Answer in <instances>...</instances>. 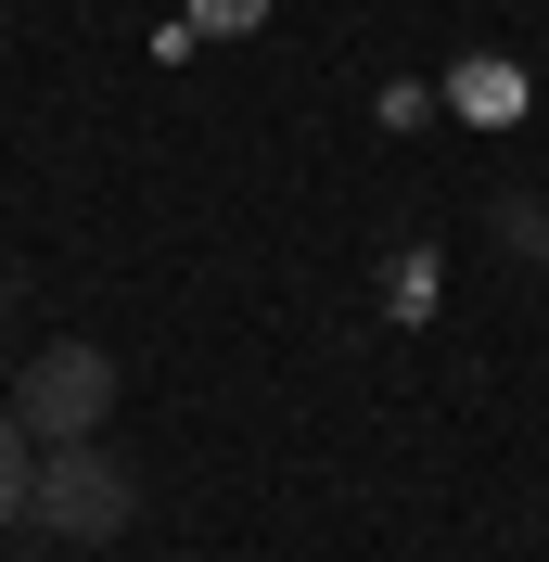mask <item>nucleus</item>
<instances>
[{"label":"nucleus","instance_id":"4","mask_svg":"<svg viewBox=\"0 0 549 562\" xmlns=\"http://www.w3.org/2000/svg\"><path fill=\"white\" fill-rule=\"evenodd\" d=\"M192 26H205V38H256V26H269V0H192Z\"/></svg>","mask_w":549,"mask_h":562},{"label":"nucleus","instance_id":"6","mask_svg":"<svg viewBox=\"0 0 549 562\" xmlns=\"http://www.w3.org/2000/svg\"><path fill=\"white\" fill-rule=\"evenodd\" d=\"M0 307H13V256H0Z\"/></svg>","mask_w":549,"mask_h":562},{"label":"nucleus","instance_id":"5","mask_svg":"<svg viewBox=\"0 0 549 562\" xmlns=\"http://www.w3.org/2000/svg\"><path fill=\"white\" fill-rule=\"evenodd\" d=\"M485 231H498V244H512V256H537V244H549V205H524V192H512V205L485 217Z\"/></svg>","mask_w":549,"mask_h":562},{"label":"nucleus","instance_id":"2","mask_svg":"<svg viewBox=\"0 0 549 562\" xmlns=\"http://www.w3.org/2000/svg\"><path fill=\"white\" fill-rule=\"evenodd\" d=\"M13 422H26L38 448H52V435H103L115 422V358L103 346H38L26 371H13Z\"/></svg>","mask_w":549,"mask_h":562},{"label":"nucleus","instance_id":"7","mask_svg":"<svg viewBox=\"0 0 549 562\" xmlns=\"http://www.w3.org/2000/svg\"><path fill=\"white\" fill-rule=\"evenodd\" d=\"M537 281H549V244H537Z\"/></svg>","mask_w":549,"mask_h":562},{"label":"nucleus","instance_id":"1","mask_svg":"<svg viewBox=\"0 0 549 562\" xmlns=\"http://www.w3.org/2000/svg\"><path fill=\"white\" fill-rule=\"evenodd\" d=\"M26 525L52 537V550H115V537L141 525V473L103 448V435H52V448H38V498H26Z\"/></svg>","mask_w":549,"mask_h":562},{"label":"nucleus","instance_id":"3","mask_svg":"<svg viewBox=\"0 0 549 562\" xmlns=\"http://www.w3.org/2000/svg\"><path fill=\"white\" fill-rule=\"evenodd\" d=\"M26 498H38V435L0 409V525H26Z\"/></svg>","mask_w":549,"mask_h":562}]
</instances>
